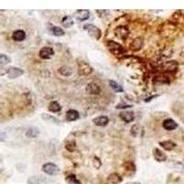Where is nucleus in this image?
<instances>
[{
  "instance_id": "a878e982",
  "label": "nucleus",
  "mask_w": 184,
  "mask_h": 184,
  "mask_svg": "<svg viewBox=\"0 0 184 184\" xmlns=\"http://www.w3.org/2000/svg\"><path fill=\"white\" fill-rule=\"evenodd\" d=\"M39 134H40V131L38 130V128L30 127L26 132V135L28 137H37Z\"/></svg>"
},
{
  "instance_id": "f3484780",
  "label": "nucleus",
  "mask_w": 184,
  "mask_h": 184,
  "mask_svg": "<svg viewBox=\"0 0 184 184\" xmlns=\"http://www.w3.org/2000/svg\"><path fill=\"white\" fill-rule=\"evenodd\" d=\"M159 145L163 149H165V150L171 151V150H173L177 146V144L174 143L173 141H171V140H165V141L159 142Z\"/></svg>"
},
{
  "instance_id": "b1692460",
  "label": "nucleus",
  "mask_w": 184,
  "mask_h": 184,
  "mask_svg": "<svg viewBox=\"0 0 184 184\" xmlns=\"http://www.w3.org/2000/svg\"><path fill=\"white\" fill-rule=\"evenodd\" d=\"M51 31H52V33H53L55 36H56V37H61V36H64V35H65V30L61 28V27L52 26Z\"/></svg>"
},
{
  "instance_id": "c9c22d12",
  "label": "nucleus",
  "mask_w": 184,
  "mask_h": 184,
  "mask_svg": "<svg viewBox=\"0 0 184 184\" xmlns=\"http://www.w3.org/2000/svg\"><path fill=\"white\" fill-rule=\"evenodd\" d=\"M182 120H183V122H184V117H183V119H182Z\"/></svg>"
},
{
  "instance_id": "6ab92c4d",
  "label": "nucleus",
  "mask_w": 184,
  "mask_h": 184,
  "mask_svg": "<svg viewBox=\"0 0 184 184\" xmlns=\"http://www.w3.org/2000/svg\"><path fill=\"white\" fill-rule=\"evenodd\" d=\"M74 16L79 20V21H84L87 20L89 18V11L82 9V10H76V12L74 14Z\"/></svg>"
},
{
  "instance_id": "473e14b6",
  "label": "nucleus",
  "mask_w": 184,
  "mask_h": 184,
  "mask_svg": "<svg viewBox=\"0 0 184 184\" xmlns=\"http://www.w3.org/2000/svg\"><path fill=\"white\" fill-rule=\"evenodd\" d=\"M132 107H133L132 105H129V104H123V103L118 104V105L116 106L117 109H128V108H132Z\"/></svg>"
},
{
  "instance_id": "f257e3e1",
  "label": "nucleus",
  "mask_w": 184,
  "mask_h": 184,
  "mask_svg": "<svg viewBox=\"0 0 184 184\" xmlns=\"http://www.w3.org/2000/svg\"><path fill=\"white\" fill-rule=\"evenodd\" d=\"M106 46H107L108 50L112 54H113L114 55H123L124 53V47L120 43H116V42L112 41V40H110L106 43Z\"/></svg>"
},
{
  "instance_id": "c85d7f7f",
  "label": "nucleus",
  "mask_w": 184,
  "mask_h": 184,
  "mask_svg": "<svg viewBox=\"0 0 184 184\" xmlns=\"http://www.w3.org/2000/svg\"><path fill=\"white\" fill-rule=\"evenodd\" d=\"M9 63H11V58L10 57L4 55V54L0 55V65H1V66H6Z\"/></svg>"
},
{
  "instance_id": "72a5a7b5",
  "label": "nucleus",
  "mask_w": 184,
  "mask_h": 184,
  "mask_svg": "<svg viewBox=\"0 0 184 184\" xmlns=\"http://www.w3.org/2000/svg\"><path fill=\"white\" fill-rule=\"evenodd\" d=\"M137 127H138V125H134L133 127H132V130H131V134L134 135V136H136V134H137V133H138V129H137Z\"/></svg>"
},
{
  "instance_id": "4468645a",
  "label": "nucleus",
  "mask_w": 184,
  "mask_h": 184,
  "mask_svg": "<svg viewBox=\"0 0 184 184\" xmlns=\"http://www.w3.org/2000/svg\"><path fill=\"white\" fill-rule=\"evenodd\" d=\"M12 39L15 42H22L26 39V33L22 29H17L12 34Z\"/></svg>"
},
{
  "instance_id": "423d86ee",
  "label": "nucleus",
  "mask_w": 184,
  "mask_h": 184,
  "mask_svg": "<svg viewBox=\"0 0 184 184\" xmlns=\"http://www.w3.org/2000/svg\"><path fill=\"white\" fill-rule=\"evenodd\" d=\"M55 55V50L51 47H43L39 52V56L42 59L48 60Z\"/></svg>"
},
{
  "instance_id": "412c9836",
  "label": "nucleus",
  "mask_w": 184,
  "mask_h": 184,
  "mask_svg": "<svg viewBox=\"0 0 184 184\" xmlns=\"http://www.w3.org/2000/svg\"><path fill=\"white\" fill-rule=\"evenodd\" d=\"M109 85L110 87L113 89V91L117 92V93H122L124 92V87H122V85H120L118 82L114 81V80H110L109 81Z\"/></svg>"
},
{
  "instance_id": "7ed1b4c3",
  "label": "nucleus",
  "mask_w": 184,
  "mask_h": 184,
  "mask_svg": "<svg viewBox=\"0 0 184 184\" xmlns=\"http://www.w3.org/2000/svg\"><path fill=\"white\" fill-rule=\"evenodd\" d=\"M114 33H115V36L122 40V41H125L129 36V29L126 26H124V25H120L118 27H116L114 29Z\"/></svg>"
},
{
  "instance_id": "dca6fc26",
  "label": "nucleus",
  "mask_w": 184,
  "mask_h": 184,
  "mask_svg": "<svg viewBox=\"0 0 184 184\" xmlns=\"http://www.w3.org/2000/svg\"><path fill=\"white\" fill-rule=\"evenodd\" d=\"M120 118L125 122V123H131L134 120V114L133 112H130V111H125V112H123L120 113Z\"/></svg>"
},
{
  "instance_id": "f03ea898",
  "label": "nucleus",
  "mask_w": 184,
  "mask_h": 184,
  "mask_svg": "<svg viewBox=\"0 0 184 184\" xmlns=\"http://www.w3.org/2000/svg\"><path fill=\"white\" fill-rule=\"evenodd\" d=\"M84 29L91 37H93L96 40H99L101 38L102 32H101L100 29H99L97 26H95L93 24H86L84 25Z\"/></svg>"
},
{
  "instance_id": "393cba45",
  "label": "nucleus",
  "mask_w": 184,
  "mask_h": 184,
  "mask_svg": "<svg viewBox=\"0 0 184 184\" xmlns=\"http://www.w3.org/2000/svg\"><path fill=\"white\" fill-rule=\"evenodd\" d=\"M66 149L69 152H74L76 149V143L75 140H68L66 142V145H65Z\"/></svg>"
},
{
  "instance_id": "5701e85b",
  "label": "nucleus",
  "mask_w": 184,
  "mask_h": 184,
  "mask_svg": "<svg viewBox=\"0 0 184 184\" xmlns=\"http://www.w3.org/2000/svg\"><path fill=\"white\" fill-rule=\"evenodd\" d=\"M49 111L52 113H59L62 110L61 105L57 102V101H52L49 105Z\"/></svg>"
},
{
  "instance_id": "1a4fd4ad",
  "label": "nucleus",
  "mask_w": 184,
  "mask_h": 184,
  "mask_svg": "<svg viewBox=\"0 0 184 184\" xmlns=\"http://www.w3.org/2000/svg\"><path fill=\"white\" fill-rule=\"evenodd\" d=\"M101 89L96 83H89L86 87V92L89 95H99Z\"/></svg>"
},
{
  "instance_id": "20e7f679",
  "label": "nucleus",
  "mask_w": 184,
  "mask_h": 184,
  "mask_svg": "<svg viewBox=\"0 0 184 184\" xmlns=\"http://www.w3.org/2000/svg\"><path fill=\"white\" fill-rule=\"evenodd\" d=\"M44 173L48 174V175H51V176H55L57 173L59 172V168L57 167L55 163H52V162H48L46 164H44L42 168Z\"/></svg>"
},
{
  "instance_id": "bb28decb",
  "label": "nucleus",
  "mask_w": 184,
  "mask_h": 184,
  "mask_svg": "<svg viewBox=\"0 0 184 184\" xmlns=\"http://www.w3.org/2000/svg\"><path fill=\"white\" fill-rule=\"evenodd\" d=\"M62 24L66 27V28H70L71 26L74 24V20L71 18L70 16H65L62 19Z\"/></svg>"
},
{
  "instance_id": "c756f323",
  "label": "nucleus",
  "mask_w": 184,
  "mask_h": 184,
  "mask_svg": "<svg viewBox=\"0 0 184 184\" xmlns=\"http://www.w3.org/2000/svg\"><path fill=\"white\" fill-rule=\"evenodd\" d=\"M154 83H158V84H170V80L168 79L167 76H156L154 78Z\"/></svg>"
},
{
  "instance_id": "2eb2a0df",
  "label": "nucleus",
  "mask_w": 184,
  "mask_h": 184,
  "mask_svg": "<svg viewBox=\"0 0 184 184\" xmlns=\"http://www.w3.org/2000/svg\"><path fill=\"white\" fill-rule=\"evenodd\" d=\"M66 121L68 122H74V121H76L79 119V113L76 110H68L66 112Z\"/></svg>"
},
{
  "instance_id": "0eeeda50",
  "label": "nucleus",
  "mask_w": 184,
  "mask_h": 184,
  "mask_svg": "<svg viewBox=\"0 0 184 184\" xmlns=\"http://www.w3.org/2000/svg\"><path fill=\"white\" fill-rule=\"evenodd\" d=\"M24 74V71L22 70L21 68H18V67H9L8 70H7V75L9 78L11 79H14L17 78L20 76H22Z\"/></svg>"
},
{
  "instance_id": "aec40b11",
  "label": "nucleus",
  "mask_w": 184,
  "mask_h": 184,
  "mask_svg": "<svg viewBox=\"0 0 184 184\" xmlns=\"http://www.w3.org/2000/svg\"><path fill=\"white\" fill-rule=\"evenodd\" d=\"M124 169L125 170V172L127 173L128 176H134V173H135V170H136L134 164L131 161H127V162L124 163Z\"/></svg>"
},
{
  "instance_id": "ddd939ff",
  "label": "nucleus",
  "mask_w": 184,
  "mask_h": 184,
  "mask_svg": "<svg viewBox=\"0 0 184 184\" xmlns=\"http://www.w3.org/2000/svg\"><path fill=\"white\" fill-rule=\"evenodd\" d=\"M153 156H154V158L156 159V161H158V162H164V161L167 160V155L164 152H162L160 149H158V148H154Z\"/></svg>"
},
{
  "instance_id": "a211bd4d",
  "label": "nucleus",
  "mask_w": 184,
  "mask_h": 184,
  "mask_svg": "<svg viewBox=\"0 0 184 184\" xmlns=\"http://www.w3.org/2000/svg\"><path fill=\"white\" fill-rule=\"evenodd\" d=\"M143 45H144V41H143V39H142V38H136V39H134V40L131 43L130 48H131L133 51L136 52V51L141 50Z\"/></svg>"
},
{
  "instance_id": "cd10ccee",
  "label": "nucleus",
  "mask_w": 184,
  "mask_h": 184,
  "mask_svg": "<svg viewBox=\"0 0 184 184\" xmlns=\"http://www.w3.org/2000/svg\"><path fill=\"white\" fill-rule=\"evenodd\" d=\"M42 118H43V120H45V121H47V122H50V123H54V124H60V121H59L57 118L54 117V116H51V115H49V114H42Z\"/></svg>"
},
{
  "instance_id": "7c9ffc66",
  "label": "nucleus",
  "mask_w": 184,
  "mask_h": 184,
  "mask_svg": "<svg viewBox=\"0 0 184 184\" xmlns=\"http://www.w3.org/2000/svg\"><path fill=\"white\" fill-rule=\"evenodd\" d=\"M66 180V181H68L69 183L80 184V181L76 179V177L74 174H71V175H69V176H67Z\"/></svg>"
},
{
  "instance_id": "9b49d317",
  "label": "nucleus",
  "mask_w": 184,
  "mask_h": 184,
  "mask_svg": "<svg viewBox=\"0 0 184 184\" xmlns=\"http://www.w3.org/2000/svg\"><path fill=\"white\" fill-rule=\"evenodd\" d=\"M110 120L107 116L105 115H102V116H99V117H96L93 119V123L94 124H96L97 126H101V127H104L106 126L108 124H109Z\"/></svg>"
},
{
  "instance_id": "9d476101",
  "label": "nucleus",
  "mask_w": 184,
  "mask_h": 184,
  "mask_svg": "<svg viewBox=\"0 0 184 184\" xmlns=\"http://www.w3.org/2000/svg\"><path fill=\"white\" fill-rule=\"evenodd\" d=\"M162 126L163 128L165 129V130H167V131H174L175 129H177L178 128V124L173 120V119H166V120H164V122L162 123Z\"/></svg>"
},
{
  "instance_id": "f8f14e48",
  "label": "nucleus",
  "mask_w": 184,
  "mask_h": 184,
  "mask_svg": "<svg viewBox=\"0 0 184 184\" xmlns=\"http://www.w3.org/2000/svg\"><path fill=\"white\" fill-rule=\"evenodd\" d=\"M123 179L118 173H112L111 175L108 176L106 182L107 184H119L122 182Z\"/></svg>"
},
{
  "instance_id": "39448f33",
  "label": "nucleus",
  "mask_w": 184,
  "mask_h": 184,
  "mask_svg": "<svg viewBox=\"0 0 184 184\" xmlns=\"http://www.w3.org/2000/svg\"><path fill=\"white\" fill-rule=\"evenodd\" d=\"M77 66H78V73H79V75H82V76H88V75H90V74L93 72L92 67H91L87 63L84 62V61L78 62Z\"/></svg>"
},
{
  "instance_id": "f704fd0d",
  "label": "nucleus",
  "mask_w": 184,
  "mask_h": 184,
  "mask_svg": "<svg viewBox=\"0 0 184 184\" xmlns=\"http://www.w3.org/2000/svg\"><path fill=\"white\" fill-rule=\"evenodd\" d=\"M125 184H140L139 182H135V181H134V182H128V183Z\"/></svg>"
},
{
  "instance_id": "4be33fe9",
  "label": "nucleus",
  "mask_w": 184,
  "mask_h": 184,
  "mask_svg": "<svg viewBox=\"0 0 184 184\" xmlns=\"http://www.w3.org/2000/svg\"><path fill=\"white\" fill-rule=\"evenodd\" d=\"M58 71H59V73H60L62 76H70L71 75L73 74L72 68H71L70 66H64L60 67Z\"/></svg>"
},
{
  "instance_id": "2f4dec72",
  "label": "nucleus",
  "mask_w": 184,
  "mask_h": 184,
  "mask_svg": "<svg viewBox=\"0 0 184 184\" xmlns=\"http://www.w3.org/2000/svg\"><path fill=\"white\" fill-rule=\"evenodd\" d=\"M93 165L96 169H99L100 166H101V161L98 156H94V159H93Z\"/></svg>"
},
{
  "instance_id": "6e6552de",
  "label": "nucleus",
  "mask_w": 184,
  "mask_h": 184,
  "mask_svg": "<svg viewBox=\"0 0 184 184\" xmlns=\"http://www.w3.org/2000/svg\"><path fill=\"white\" fill-rule=\"evenodd\" d=\"M162 68L166 72H170V73H174L178 70L179 68V64L176 61H170V62H166L164 63V65L162 66Z\"/></svg>"
}]
</instances>
